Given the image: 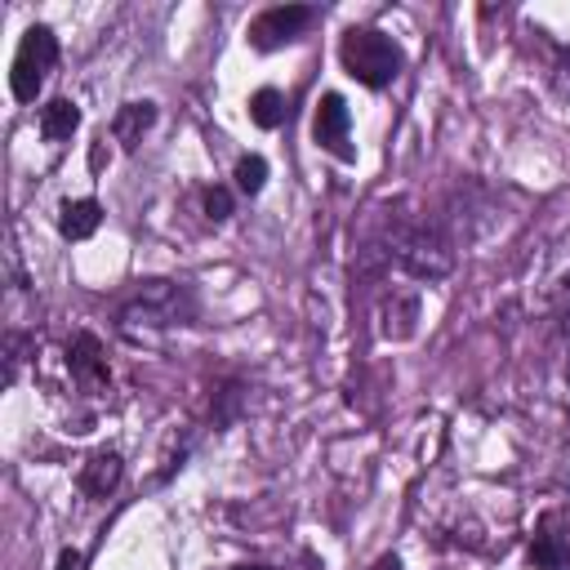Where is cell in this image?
I'll return each instance as SVG.
<instances>
[{"instance_id":"cell-23","label":"cell","mask_w":570,"mask_h":570,"mask_svg":"<svg viewBox=\"0 0 570 570\" xmlns=\"http://www.w3.org/2000/svg\"><path fill=\"white\" fill-rule=\"evenodd\" d=\"M232 570H272V566H258V561H249V566H232Z\"/></svg>"},{"instance_id":"cell-4","label":"cell","mask_w":570,"mask_h":570,"mask_svg":"<svg viewBox=\"0 0 570 570\" xmlns=\"http://www.w3.org/2000/svg\"><path fill=\"white\" fill-rule=\"evenodd\" d=\"M58 62V36L49 27H27L22 40H18V53H13V67H9V89L18 102H36V94L45 89V76L53 71Z\"/></svg>"},{"instance_id":"cell-15","label":"cell","mask_w":570,"mask_h":570,"mask_svg":"<svg viewBox=\"0 0 570 570\" xmlns=\"http://www.w3.org/2000/svg\"><path fill=\"white\" fill-rule=\"evenodd\" d=\"M36 338L31 334H22V330H9L4 334V387H13L18 383V370H22V361H27V347H31Z\"/></svg>"},{"instance_id":"cell-10","label":"cell","mask_w":570,"mask_h":570,"mask_svg":"<svg viewBox=\"0 0 570 570\" xmlns=\"http://www.w3.org/2000/svg\"><path fill=\"white\" fill-rule=\"evenodd\" d=\"M102 223V205L94 196H76V200H62L58 205V232L67 240H89Z\"/></svg>"},{"instance_id":"cell-8","label":"cell","mask_w":570,"mask_h":570,"mask_svg":"<svg viewBox=\"0 0 570 570\" xmlns=\"http://www.w3.org/2000/svg\"><path fill=\"white\" fill-rule=\"evenodd\" d=\"M67 370H71V379H76L85 392H107L111 370H107V352H102L98 334L80 330V334L67 343Z\"/></svg>"},{"instance_id":"cell-2","label":"cell","mask_w":570,"mask_h":570,"mask_svg":"<svg viewBox=\"0 0 570 570\" xmlns=\"http://www.w3.org/2000/svg\"><path fill=\"white\" fill-rule=\"evenodd\" d=\"M196 316V298L183 281H165V276H147L138 281L120 303H116V325L125 334H156L169 325H187Z\"/></svg>"},{"instance_id":"cell-7","label":"cell","mask_w":570,"mask_h":570,"mask_svg":"<svg viewBox=\"0 0 570 570\" xmlns=\"http://www.w3.org/2000/svg\"><path fill=\"white\" fill-rule=\"evenodd\" d=\"M530 566L534 570H570V521L561 512H543L530 534Z\"/></svg>"},{"instance_id":"cell-5","label":"cell","mask_w":570,"mask_h":570,"mask_svg":"<svg viewBox=\"0 0 570 570\" xmlns=\"http://www.w3.org/2000/svg\"><path fill=\"white\" fill-rule=\"evenodd\" d=\"M312 18H316V9L312 4H272V9H263L254 22H249V45L258 49V53H272V49H281V45H289V40H298L307 27H312Z\"/></svg>"},{"instance_id":"cell-6","label":"cell","mask_w":570,"mask_h":570,"mask_svg":"<svg viewBox=\"0 0 570 570\" xmlns=\"http://www.w3.org/2000/svg\"><path fill=\"white\" fill-rule=\"evenodd\" d=\"M312 138L334 160H343V165L356 160V147H352V111H347L343 94H321L316 116H312Z\"/></svg>"},{"instance_id":"cell-16","label":"cell","mask_w":570,"mask_h":570,"mask_svg":"<svg viewBox=\"0 0 570 570\" xmlns=\"http://www.w3.org/2000/svg\"><path fill=\"white\" fill-rule=\"evenodd\" d=\"M240 401H245L240 383H223V387L214 392V410H209V423H214V428H227V423L240 414Z\"/></svg>"},{"instance_id":"cell-3","label":"cell","mask_w":570,"mask_h":570,"mask_svg":"<svg viewBox=\"0 0 570 570\" xmlns=\"http://www.w3.org/2000/svg\"><path fill=\"white\" fill-rule=\"evenodd\" d=\"M338 62H343V71L356 85L387 89L401 76V62L405 58H401V49L383 31H374V27H347L343 40H338Z\"/></svg>"},{"instance_id":"cell-19","label":"cell","mask_w":570,"mask_h":570,"mask_svg":"<svg viewBox=\"0 0 570 570\" xmlns=\"http://www.w3.org/2000/svg\"><path fill=\"white\" fill-rule=\"evenodd\" d=\"M552 94L557 98H570V45L566 49H557V58H552Z\"/></svg>"},{"instance_id":"cell-20","label":"cell","mask_w":570,"mask_h":570,"mask_svg":"<svg viewBox=\"0 0 570 570\" xmlns=\"http://www.w3.org/2000/svg\"><path fill=\"white\" fill-rule=\"evenodd\" d=\"M111 160V151H107V138H94V147H89V169L94 174H102V165Z\"/></svg>"},{"instance_id":"cell-13","label":"cell","mask_w":570,"mask_h":570,"mask_svg":"<svg viewBox=\"0 0 570 570\" xmlns=\"http://www.w3.org/2000/svg\"><path fill=\"white\" fill-rule=\"evenodd\" d=\"M419 330V294H392L383 303V338H414Z\"/></svg>"},{"instance_id":"cell-1","label":"cell","mask_w":570,"mask_h":570,"mask_svg":"<svg viewBox=\"0 0 570 570\" xmlns=\"http://www.w3.org/2000/svg\"><path fill=\"white\" fill-rule=\"evenodd\" d=\"M383 263H396L414 281H441L454 272V240L436 218H396L383 236Z\"/></svg>"},{"instance_id":"cell-18","label":"cell","mask_w":570,"mask_h":570,"mask_svg":"<svg viewBox=\"0 0 570 570\" xmlns=\"http://www.w3.org/2000/svg\"><path fill=\"white\" fill-rule=\"evenodd\" d=\"M200 200H205V218H209V223L232 218V191H227V187H205Z\"/></svg>"},{"instance_id":"cell-9","label":"cell","mask_w":570,"mask_h":570,"mask_svg":"<svg viewBox=\"0 0 570 570\" xmlns=\"http://www.w3.org/2000/svg\"><path fill=\"white\" fill-rule=\"evenodd\" d=\"M120 476H125V463H120V454H116V450H94V454L80 463V476H76V485H80L89 499H107V494L120 485Z\"/></svg>"},{"instance_id":"cell-14","label":"cell","mask_w":570,"mask_h":570,"mask_svg":"<svg viewBox=\"0 0 570 570\" xmlns=\"http://www.w3.org/2000/svg\"><path fill=\"white\" fill-rule=\"evenodd\" d=\"M249 120H254L258 129H276V125L285 120V98H281V89H258V94L249 98Z\"/></svg>"},{"instance_id":"cell-11","label":"cell","mask_w":570,"mask_h":570,"mask_svg":"<svg viewBox=\"0 0 570 570\" xmlns=\"http://www.w3.org/2000/svg\"><path fill=\"white\" fill-rule=\"evenodd\" d=\"M156 125V102H125L116 116H111V138L125 147V151H134L138 142H142V134Z\"/></svg>"},{"instance_id":"cell-12","label":"cell","mask_w":570,"mask_h":570,"mask_svg":"<svg viewBox=\"0 0 570 570\" xmlns=\"http://www.w3.org/2000/svg\"><path fill=\"white\" fill-rule=\"evenodd\" d=\"M80 129V107L71 98H49L40 107V138L45 142H67Z\"/></svg>"},{"instance_id":"cell-22","label":"cell","mask_w":570,"mask_h":570,"mask_svg":"<svg viewBox=\"0 0 570 570\" xmlns=\"http://www.w3.org/2000/svg\"><path fill=\"white\" fill-rule=\"evenodd\" d=\"M370 570H401V557H392V552H387V557H379Z\"/></svg>"},{"instance_id":"cell-21","label":"cell","mask_w":570,"mask_h":570,"mask_svg":"<svg viewBox=\"0 0 570 570\" xmlns=\"http://www.w3.org/2000/svg\"><path fill=\"white\" fill-rule=\"evenodd\" d=\"M53 570H85V552H80V548H62Z\"/></svg>"},{"instance_id":"cell-17","label":"cell","mask_w":570,"mask_h":570,"mask_svg":"<svg viewBox=\"0 0 570 570\" xmlns=\"http://www.w3.org/2000/svg\"><path fill=\"white\" fill-rule=\"evenodd\" d=\"M263 183H267V160H263V156H240V160H236V187H240L245 196H258Z\"/></svg>"}]
</instances>
